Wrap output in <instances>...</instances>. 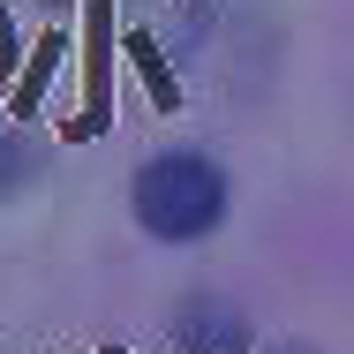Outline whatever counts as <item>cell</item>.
Listing matches in <instances>:
<instances>
[{
	"instance_id": "6da1fadb",
	"label": "cell",
	"mask_w": 354,
	"mask_h": 354,
	"mask_svg": "<svg viewBox=\"0 0 354 354\" xmlns=\"http://www.w3.org/2000/svg\"><path fill=\"white\" fill-rule=\"evenodd\" d=\"M136 218L158 241H196L226 218V174L204 151H158L136 166Z\"/></svg>"
}]
</instances>
